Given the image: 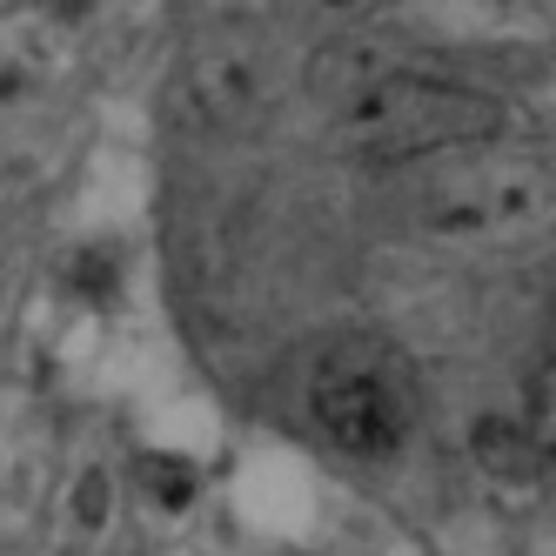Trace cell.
Wrapping results in <instances>:
<instances>
[{"mask_svg":"<svg viewBox=\"0 0 556 556\" xmlns=\"http://www.w3.org/2000/svg\"><path fill=\"white\" fill-rule=\"evenodd\" d=\"M516 435H523V456L556 476V342L523 376V416H516Z\"/></svg>","mask_w":556,"mask_h":556,"instance_id":"8992f818","label":"cell"},{"mask_svg":"<svg viewBox=\"0 0 556 556\" xmlns=\"http://www.w3.org/2000/svg\"><path fill=\"white\" fill-rule=\"evenodd\" d=\"M295 8L323 14V21H336V27H363V21H382L389 8H403V0H295Z\"/></svg>","mask_w":556,"mask_h":556,"instance_id":"52a82bcc","label":"cell"},{"mask_svg":"<svg viewBox=\"0 0 556 556\" xmlns=\"http://www.w3.org/2000/svg\"><path fill=\"white\" fill-rule=\"evenodd\" d=\"M308 88L323 101L329 141L382 175L422 162V154L463 148V141L509 135L496 94L456 81V74H429L416 61H395V54H363V48L315 54Z\"/></svg>","mask_w":556,"mask_h":556,"instance_id":"7a4b0ae2","label":"cell"},{"mask_svg":"<svg viewBox=\"0 0 556 556\" xmlns=\"http://www.w3.org/2000/svg\"><path fill=\"white\" fill-rule=\"evenodd\" d=\"M0 88H8V81H0Z\"/></svg>","mask_w":556,"mask_h":556,"instance_id":"ba28073f","label":"cell"},{"mask_svg":"<svg viewBox=\"0 0 556 556\" xmlns=\"http://www.w3.org/2000/svg\"><path fill=\"white\" fill-rule=\"evenodd\" d=\"M302 61L282 48V34H268L262 21H222L188 48L181 88L188 108L215 128H255L268 114H282L289 94L302 88Z\"/></svg>","mask_w":556,"mask_h":556,"instance_id":"277c9868","label":"cell"},{"mask_svg":"<svg viewBox=\"0 0 556 556\" xmlns=\"http://www.w3.org/2000/svg\"><path fill=\"white\" fill-rule=\"evenodd\" d=\"M376 215L395 242L416 249H516L556 222V162L509 135L463 141L389 168Z\"/></svg>","mask_w":556,"mask_h":556,"instance_id":"6da1fadb","label":"cell"},{"mask_svg":"<svg viewBox=\"0 0 556 556\" xmlns=\"http://www.w3.org/2000/svg\"><path fill=\"white\" fill-rule=\"evenodd\" d=\"M435 21H450L469 41H549L556 34V0H429Z\"/></svg>","mask_w":556,"mask_h":556,"instance_id":"5b68a950","label":"cell"},{"mask_svg":"<svg viewBox=\"0 0 556 556\" xmlns=\"http://www.w3.org/2000/svg\"><path fill=\"white\" fill-rule=\"evenodd\" d=\"M308 429L349 463H389L409 450L422 422V376L403 349L376 329H342L302 369Z\"/></svg>","mask_w":556,"mask_h":556,"instance_id":"3957f363","label":"cell"}]
</instances>
